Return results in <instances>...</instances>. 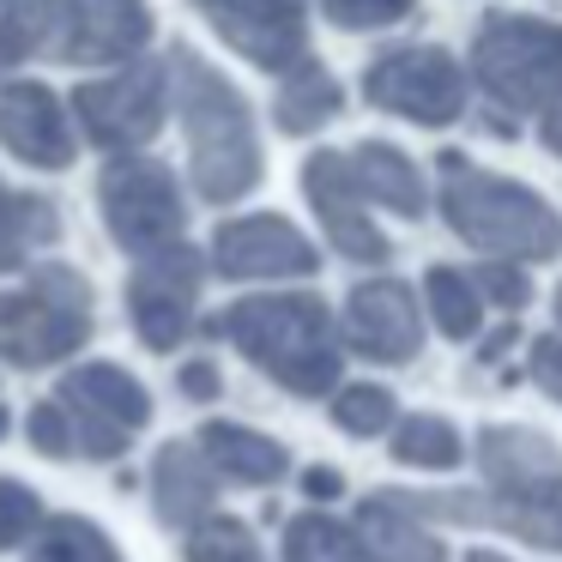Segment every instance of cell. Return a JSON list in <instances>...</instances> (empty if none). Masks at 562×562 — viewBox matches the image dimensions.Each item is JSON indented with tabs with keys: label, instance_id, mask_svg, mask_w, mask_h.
Here are the masks:
<instances>
[{
	"label": "cell",
	"instance_id": "obj_1",
	"mask_svg": "<svg viewBox=\"0 0 562 562\" xmlns=\"http://www.w3.org/2000/svg\"><path fill=\"white\" fill-rule=\"evenodd\" d=\"M170 74H176V103H182V127H188V158H194V188L212 206H231L260 182L255 115H248L243 91L200 55L182 49Z\"/></svg>",
	"mask_w": 562,
	"mask_h": 562
},
{
	"label": "cell",
	"instance_id": "obj_2",
	"mask_svg": "<svg viewBox=\"0 0 562 562\" xmlns=\"http://www.w3.org/2000/svg\"><path fill=\"white\" fill-rule=\"evenodd\" d=\"M441 218L484 248L490 260H550L562 248V218L544 194H532L514 176H490L472 158L448 151L441 158Z\"/></svg>",
	"mask_w": 562,
	"mask_h": 562
},
{
	"label": "cell",
	"instance_id": "obj_3",
	"mask_svg": "<svg viewBox=\"0 0 562 562\" xmlns=\"http://www.w3.org/2000/svg\"><path fill=\"white\" fill-rule=\"evenodd\" d=\"M218 333H231L236 351L267 369L284 393L315 400L339 387V339H333V315L321 296H243L218 321Z\"/></svg>",
	"mask_w": 562,
	"mask_h": 562
},
{
	"label": "cell",
	"instance_id": "obj_4",
	"mask_svg": "<svg viewBox=\"0 0 562 562\" xmlns=\"http://www.w3.org/2000/svg\"><path fill=\"white\" fill-rule=\"evenodd\" d=\"M477 460L496 496L477 502V526L520 532L544 550H562V453L526 424H490L477 436Z\"/></svg>",
	"mask_w": 562,
	"mask_h": 562
},
{
	"label": "cell",
	"instance_id": "obj_5",
	"mask_svg": "<svg viewBox=\"0 0 562 562\" xmlns=\"http://www.w3.org/2000/svg\"><path fill=\"white\" fill-rule=\"evenodd\" d=\"M91 339V291L74 267H37L25 291H0V357L43 369Z\"/></svg>",
	"mask_w": 562,
	"mask_h": 562
},
{
	"label": "cell",
	"instance_id": "obj_6",
	"mask_svg": "<svg viewBox=\"0 0 562 562\" xmlns=\"http://www.w3.org/2000/svg\"><path fill=\"white\" fill-rule=\"evenodd\" d=\"M472 74L502 110L544 115L562 98V25L526 13H496L477 25Z\"/></svg>",
	"mask_w": 562,
	"mask_h": 562
},
{
	"label": "cell",
	"instance_id": "obj_7",
	"mask_svg": "<svg viewBox=\"0 0 562 562\" xmlns=\"http://www.w3.org/2000/svg\"><path fill=\"white\" fill-rule=\"evenodd\" d=\"M31 49L74 67H122L146 49V0H19Z\"/></svg>",
	"mask_w": 562,
	"mask_h": 562
},
{
	"label": "cell",
	"instance_id": "obj_8",
	"mask_svg": "<svg viewBox=\"0 0 562 562\" xmlns=\"http://www.w3.org/2000/svg\"><path fill=\"white\" fill-rule=\"evenodd\" d=\"M49 400L61 405L67 429H74V453H86V460H115L127 436L151 424V393L115 363L74 369Z\"/></svg>",
	"mask_w": 562,
	"mask_h": 562
},
{
	"label": "cell",
	"instance_id": "obj_9",
	"mask_svg": "<svg viewBox=\"0 0 562 562\" xmlns=\"http://www.w3.org/2000/svg\"><path fill=\"white\" fill-rule=\"evenodd\" d=\"M98 206L110 236L127 255H158V248L182 243V194H176V176L151 158H115L98 182Z\"/></svg>",
	"mask_w": 562,
	"mask_h": 562
},
{
	"label": "cell",
	"instance_id": "obj_10",
	"mask_svg": "<svg viewBox=\"0 0 562 562\" xmlns=\"http://www.w3.org/2000/svg\"><path fill=\"white\" fill-rule=\"evenodd\" d=\"M164 110H170V74L158 61H134L115 67L110 79H91L74 91V115L103 151H122L134 158L146 139H158Z\"/></svg>",
	"mask_w": 562,
	"mask_h": 562
},
{
	"label": "cell",
	"instance_id": "obj_11",
	"mask_svg": "<svg viewBox=\"0 0 562 562\" xmlns=\"http://www.w3.org/2000/svg\"><path fill=\"white\" fill-rule=\"evenodd\" d=\"M363 98L387 115H405V122L424 127H448L465 115V74L448 49H393L381 55L363 74Z\"/></svg>",
	"mask_w": 562,
	"mask_h": 562
},
{
	"label": "cell",
	"instance_id": "obj_12",
	"mask_svg": "<svg viewBox=\"0 0 562 562\" xmlns=\"http://www.w3.org/2000/svg\"><path fill=\"white\" fill-rule=\"evenodd\" d=\"M200 272H206V255L188 243H170L158 255L139 260L134 284H127V315H134V333L151 345V351H176L194 327V296H200Z\"/></svg>",
	"mask_w": 562,
	"mask_h": 562
},
{
	"label": "cell",
	"instance_id": "obj_13",
	"mask_svg": "<svg viewBox=\"0 0 562 562\" xmlns=\"http://www.w3.org/2000/svg\"><path fill=\"white\" fill-rule=\"evenodd\" d=\"M194 7L243 61L267 67V74H291L296 61H308L303 0H194Z\"/></svg>",
	"mask_w": 562,
	"mask_h": 562
},
{
	"label": "cell",
	"instance_id": "obj_14",
	"mask_svg": "<svg viewBox=\"0 0 562 562\" xmlns=\"http://www.w3.org/2000/svg\"><path fill=\"white\" fill-rule=\"evenodd\" d=\"M212 267L224 279H308L321 267V255L291 218L260 212V218H231L212 236Z\"/></svg>",
	"mask_w": 562,
	"mask_h": 562
},
{
	"label": "cell",
	"instance_id": "obj_15",
	"mask_svg": "<svg viewBox=\"0 0 562 562\" xmlns=\"http://www.w3.org/2000/svg\"><path fill=\"white\" fill-rule=\"evenodd\" d=\"M345 339L369 363H412L424 351V315L400 279H369L345 296Z\"/></svg>",
	"mask_w": 562,
	"mask_h": 562
},
{
	"label": "cell",
	"instance_id": "obj_16",
	"mask_svg": "<svg viewBox=\"0 0 562 562\" xmlns=\"http://www.w3.org/2000/svg\"><path fill=\"white\" fill-rule=\"evenodd\" d=\"M303 188L315 200V218L327 231V243L339 248L345 260H363V267H381L387 260V236L375 231V218L363 212V194L351 188V170H345V151H315L303 170Z\"/></svg>",
	"mask_w": 562,
	"mask_h": 562
},
{
	"label": "cell",
	"instance_id": "obj_17",
	"mask_svg": "<svg viewBox=\"0 0 562 562\" xmlns=\"http://www.w3.org/2000/svg\"><path fill=\"white\" fill-rule=\"evenodd\" d=\"M0 146L31 170H67L74 164V127H67L49 86H37V79L0 86Z\"/></svg>",
	"mask_w": 562,
	"mask_h": 562
},
{
	"label": "cell",
	"instance_id": "obj_18",
	"mask_svg": "<svg viewBox=\"0 0 562 562\" xmlns=\"http://www.w3.org/2000/svg\"><path fill=\"white\" fill-rule=\"evenodd\" d=\"M151 514L164 526H200L212 514V465L188 441H164L151 460Z\"/></svg>",
	"mask_w": 562,
	"mask_h": 562
},
{
	"label": "cell",
	"instance_id": "obj_19",
	"mask_svg": "<svg viewBox=\"0 0 562 562\" xmlns=\"http://www.w3.org/2000/svg\"><path fill=\"white\" fill-rule=\"evenodd\" d=\"M351 538H357V550H363V562H448V550L436 544V532H429L417 514L393 508L381 490L357 508Z\"/></svg>",
	"mask_w": 562,
	"mask_h": 562
},
{
	"label": "cell",
	"instance_id": "obj_20",
	"mask_svg": "<svg viewBox=\"0 0 562 562\" xmlns=\"http://www.w3.org/2000/svg\"><path fill=\"white\" fill-rule=\"evenodd\" d=\"M345 170H351V188H357L363 200L400 212V218H424V206H429L424 176H417V164L405 158L400 146H381V139H369V146L345 151Z\"/></svg>",
	"mask_w": 562,
	"mask_h": 562
},
{
	"label": "cell",
	"instance_id": "obj_21",
	"mask_svg": "<svg viewBox=\"0 0 562 562\" xmlns=\"http://www.w3.org/2000/svg\"><path fill=\"white\" fill-rule=\"evenodd\" d=\"M200 460L212 472H224L231 484H279L291 472L284 448L260 429H243V424H206L200 429Z\"/></svg>",
	"mask_w": 562,
	"mask_h": 562
},
{
	"label": "cell",
	"instance_id": "obj_22",
	"mask_svg": "<svg viewBox=\"0 0 562 562\" xmlns=\"http://www.w3.org/2000/svg\"><path fill=\"white\" fill-rule=\"evenodd\" d=\"M55 236H61V218H55L49 200L13 194V188L0 182V272L25 267V260L37 255L43 243H55Z\"/></svg>",
	"mask_w": 562,
	"mask_h": 562
},
{
	"label": "cell",
	"instance_id": "obj_23",
	"mask_svg": "<svg viewBox=\"0 0 562 562\" xmlns=\"http://www.w3.org/2000/svg\"><path fill=\"white\" fill-rule=\"evenodd\" d=\"M272 115H279L284 134H315L321 122H333V115H339V86H333V74L315 61H296L279 86Z\"/></svg>",
	"mask_w": 562,
	"mask_h": 562
},
{
	"label": "cell",
	"instance_id": "obj_24",
	"mask_svg": "<svg viewBox=\"0 0 562 562\" xmlns=\"http://www.w3.org/2000/svg\"><path fill=\"white\" fill-rule=\"evenodd\" d=\"M31 562H122V550H115V538L103 526L79 520V514H61V520L37 526Z\"/></svg>",
	"mask_w": 562,
	"mask_h": 562
},
{
	"label": "cell",
	"instance_id": "obj_25",
	"mask_svg": "<svg viewBox=\"0 0 562 562\" xmlns=\"http://www.w3.org/2000/svg\"><path fill=\"white\" fill-rule=\"evenodd\" d=\"M393 460L424 465V472H453L460 465V429L448 417H400L393 424Z\"/></svg>",
	"mask_w": 562,
	"mask_h": 562
},
{
	"label": "cell",
	"instance_id": "obj_26",
	"mask_svg": "<svg viewBox=\"0 0 562 562\" xmlns=\"http://www.w3.org/2000/svg\"><path fill=\"white\" fill-rule=\"evenodd\" d=\"M424 291H429V315H436V327L448 333V339H472V333L484 327V296L472 291L465 272L429 267L424 272Z\"/></svg>",
	"mask_w": 562,
	"mask_h": 562
},
{
	"label": "cell",
	"instance_id": "obj_27",
	"mask_svg": "<svg viewBox=\"0 0 562 562\" xmlns=\"http://www.w3.org/2000/svg\"><path fill=\"white\" fill-rule=\"evenodd\" d=\"M284 562H363L351 526L333 514H303L284 526Z\"/></svg>",
	"mask_w": 562,
	"mask_h": 562
},
{
	"label": "cell",
	"instance_id": "obj_28",
	"mask_svg": "<svg viewBox=\"0 0 562 562\" xmlns=\"http://www.w3.org/2000/svg\"><path fill=\"white\" fill-rule=\"evenodd\" d=\"M182 562H260L255 550V532L231 514H206L200 526H188V544H182Z\"/></svg>",
	"mask_w": 562,
	"mask_h": 562
},
{
	"label": "cell",
	"instance_id": "obj_29",
	"mask_svg": "<svg viewBox=\"0 0 562 562\" xmlns=\"http://www.w3.org/2000/svg\"><path fill=\"white\" fill-rule=\"evenodd\" d=\"M333 424L345 436H381V429H393V393L387 387H345L333 400Z\"/></svg>",
	"mask_w": 562,
	"mask_h": 562
},
{
	"label": "cell",
	"instance_id": "obj_30",
	"mask_svg": "<svg viewBox=\"0 0 562 562\" xmlns=\"http://www.w3.org/2000/svg\"><path fill=\"white\" fill-rule=\"evenodd\" d=\"M43 526V502L31 484H19V477H0V550L25 544L31 532Z\"/></svg>",
	"mask_w": 562,
	"mask_h": 562
},
{
	"label": "cell",
	"instance_id": "obj_31",
	"mask_svg": "<svg viewBox=\"0 0 562 562\" xmlns=\"http://www.w3.org/2000/svg\"><path fill=\"white\" fill-rule=\"evenodd\" d=\"M321 7L345 31H381V25H400L412 13V0H321Z\"/></svg>",
	"mask_w": 562,
	"mask_h": 562
},
{
	"label": "cell",
	"instance_id": "obj_32",
	"mask_svg": "<svg viewBox=\"0 0 562 562\" xmlns=\"http://www.w3.org/2000/svg\"><path fill=\"white\" fill-rule=\"evenodd\" d=\"M472 291L490 296V303H502V308H520L526 296H532V284H526V272L508 267V260H484V267L472 272Z\"/></svg>",
	"mask_w": 562,
	"mask_h": 562
},
{
	"label": "cell",
	"instance_id": "obj_33",
	"mask_svg": "<svg viewBox=\"0 0 562 562\" xmlns=\"http://www.w3.org/2000/svg\"><path fill=\"white\" fill-rule=\"evenodd\" d=\"M25 429H31V448L37 453H49V460H74V429H67V417H61L55 400H43Z\"/></svg>",
	"mask_w": 562,
	"mask_h": 562
},
{
	"label": "cell",
	"instance_id": "obj_34",
	"mask_svg": "<svg viewBox=\"0 0 562 562\" xmlns=\"http://www.w3.org/2000/svg\"><path fill=\"white\" fill-rule=\"evenodd\" d=\"M19 55H31V37H25V13L19 0H0V79L13 74Z\"/></svg>",
	"mask_w": 562,
	"mask_h": 562
},
{
	"label": "cell",
	"instance_id": "obj_35",
	"mask_svg": "<svg viewBox=\"0 0 562 562\" xmlns=\"http://www.w3.org/2000/svg\"><path fill=\"white\" fill-rule=\"evenodd\" d=\"M532 381L550 393V400H562V339H538L532 345Z\"/></svg>",
	"mask_w": 562,
	"mask_h": 562
},
{
	"label": "cell",
	"instance_id": "obj_36",
	"mask_svg": "<svg viewBox=\"0 0 562 562\" xmlns=\"http://www.w3.org/2000/svg\"><path fill=\"white\" fill-rule=\"evenodd\" d=\"M182 393H188V400H212V393H218V369H212V363H188L182 369Z\"/></svg>",
	"mask_w": 562,
	"mask_h": 562
},
{
	"label": "cell",
	"instance_id": "obj_37",
	"mask_svg": "<svg viewBox=\"0 0 562 562\" xmlns=\"http://www.w3.org/2000/svg\"><path fill=\"white\" fill-rule=\"evenodd\" d=\"M303 490H308V496H339V472L315 465V472H303Z\"/></svg>",
	"mask_w": 562,
	"mask_h": 562
},
{
	"label": "cell",
	"instance_id": "obj_38",
	"mask_svg": "<svg viewBox=\"0 0 562 562\" xmlns=\"http://www.w3.org/2000/svg\"><path fill=\"white\" fill-rule=\"evenodd\" d=\"M544 146H550V151H562V98L544 110Z\"/></svg>",
	"mask_w": 562,
	"mask_h": 562
},
{
	"label": "cell",
	"instance_id": "obj_39",
	"mask_svg": "<svg viewBox=\"0 0 562 562\" xmlns=\"http://www.w3.org/2000/svg\"><path fill=\"white\" fill-rule=\"evenodd\" d=\"M465 562H508V557H496V550H472Z\"/></svg>",
	"mask_w": 562,
	"mask_h": 562
},
{
	"label": "cell",
	"instance_id": "obj_40",
	"mask_svg": "<svg viewBox=\"0 0 562 562\" xmlns=\"http://www.w3.org/2000/svg\"><path fill=\"white\" fill-rule=\"evenodd\" d=\"M557 321H562V284H557Z\"/></svg>",
	"mask_w": 562,
	"mask_h": 562
},
{
	"label": "cell",
	"instance_id": "obj_41",
	"mask_svg": "<svg viewBox=\"0 0 562 562\" xmlns=\"http://www.w3.org/2000/svg\"><path fill=\"white\" fill-rule=\"evenodd\" d=\"M0 436H7V412H0Z\"/></svg>",
	"mask_w": 562,
	"mask_h": 562
}]
</instances>
